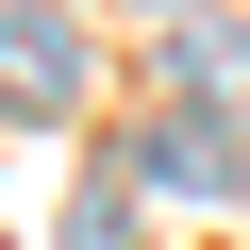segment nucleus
<instances>
[{
  "label": "nucleus",
  "mask_w": 250,
  "mask_h": 250,
  "mask_svg": "<svg viewBox=\"0 0 250 250\" xmlns=\"http://www.w3.org/2000/svg\"><path fill=\"white\" fill-rule=\"evenodd\" d=\"M100 67V34L67 17V0H0V117H67Z\"/></svg>",
  "instance_id": "1"
},
{
  "label": "nucleus",
  "mask_w": 250,
  "mask_h": 250,
  "mask_svg": "<svg viewBox=\"0 0 250 250\" xmlns=\"http://www.w3.org/2000/svg\"><path fill=\"white\" fill-rule=\"evenodd\" d=\"M134 167H150L167 200H233V184H250V150L217 134V117H200V100H167V117H150V134H134Z\"/></svg>",
  "instance_id": "2"
},
{
  "label": "nucleus",
  "mask_w": 250,
  "mask_h": 250,
  "mask_svg": "<svg viewBox=\"0 0 250 250\" xmlns=\"http://www.w3.org/2000/svg\"><path fill=\"white\" fill-rule=\"evenodd\" d=\"M67 250H134V200H117V184H83V200H67Z\"/></svg>",
  "instance_id": "3"
},
{
  "label": "nucleus",
  "mask_w": 250,
  "mask_h": 250,
  "mask_svg": "<svg viewBox=\"0 0 250 250\" xmlns=\"http://www.w3.org/2000/svg\"><path fill=\"white\" fill-rule=\"evenodd\" d=\"M150 17H200V0H150Z\"/></svg>",
  "instance_id": "4"
}]
</instances>
